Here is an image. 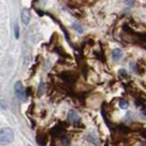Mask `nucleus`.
Segmentation results:
<instances>
[{"label": "nucleus", "mask_w": 146, "mask_h": 146, "mask_svg": "<svg viewBox=\"0 0 146 146\" xmlns=\"http://www.w3.org/2000/svg\"><path fill=\"white\" fill-rule=\"evenodd\" d=\"M14 141V131L10 128H3L0 130V144L8 145Z\"/></svg>", "instance_id": "1"}, {"label": "nucleus", "mask_w": 146, "mask_h": 146, "mask_svg": "<svg viewBox=\"0 0 146 146\" xmlns=\"http://www.w3.org/2000/svg\"><path fill=\"white\" fill-rule=\"evenodd\" d=\"M15 92H16V96L18 97L19 99L26 100V92H25V89H24L21 82H17L15 84Z\"/></svg>", "instance_id": "2"}, {"label": "nucleus", "mask_w": 146, "mask_h": 146, "mask_svg": "<svg viewBox=\"0 0 146 146\" xmlns=\"http://www.w3.org/2000/svg\"><path fill=\"white\" fill-rule=\"evenodd\" d=\"M68 119H69V121L75 124V123L80 121V116H79L78 112H75L74 110H70V111H69V115H68Z\"/></svg>", "instance_id": "3"}, {"label": "nucleus", "mask_w": 146, "mask_h": 146, "mask_svg": "<svg viewBox=\"0 0 146 146\" xmlns=\"http://www.w3.org/2000/svg\"><path fill=\"white\" fill-rule=\"evenodd\" d=\"M29 20H31V11H29V9L25 8L21 11V21L24 24H28Z\"/></svg>", "instance_id": "4"}, {"label": "nucleus", "mask_w": 146, "mask_h": 146, "mask_svg": "<svg viewBox=\"0 0 146 146\" xmlns=\"http://www.w3.org/2000/svg\"><path fill=\"white\" fill-rule=\"evenodd\" d=\"M121 56H123V51H121L120 48H115V50L112 51V57H113L115 61H118Z\"/></svg>", "instance_id": "5"}, {"label": "nucleus", "mask_w": 146, "mask_h": 146, "mask_svg": "<svg viewBox=\"0 0 146 146\" xmlns=\"http://www.w3.org/2000/svg\"><path fill=\"white\" fill-rule=\"evenodd\" d=\"M119 107H120L121 109H127L128 102L126 100H120V101H119Z\"/></svg>", "instance_id": "6"}, {"label": "nucleus", "mask_w": 146, "mask_h": 146, "mask_svg": "<svg viewBox=\"0 0 146 146\" xmlns=\"http://www.w3.org/2000/svg\"><path fill=\"white\" fill-rule=\"evenodd\" d=\"M73 28H74L75 31H78L79 33H82V32H83V28H82L79 24H76V23H75V24H73Z\"/></svg>", "instance_id": "7"}, {"label": "nucleus", "mask_w": 146, "mask_h": 146, "mask_svg": "<svg viewBox=\"0 0 146 146\" xmlns=\"http://www.w3.org/2000/svg\"><path fill=\"white\" fill-rule=\"evenodd\" d=\"M15 37H16V38H18L19 37V27L17 24L15 25Z\"/></svg>", "instance_id": "8"}, {"label": "nucleus", "mask_w": 146, "mask_h": 146, "mask_svg": "<svg viewBox=\"0 0 146 146\" xmlns=\"http://www.w3.org/2000/svg\"><path fill=\"white\" fill-rule=\"evenodd\" d=\"M124 2L128 5V6H133L134 5V2H135V0H124Z\"/></svg>", "instance_id": "9"}]
</instances>
